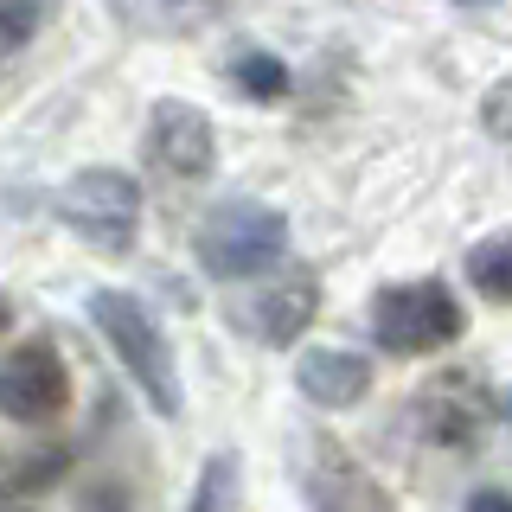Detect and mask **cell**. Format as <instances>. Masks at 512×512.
Listing matches in <instances>:
<instances>
[{"mask_svg":"<svg viewBox=\"0 0 512 512\" xmlns=\"http://www.w3.org/2000/svg\"><path fill=\"white\" fill-rule=\"evenodd\" d=\"M90 320L109 340V352L122 359V372L135 378V391L148 397L160 416H180V365H173V346H167V333H160V320L148 314V301L122 295V288H96Z\"/></svg>","mask_w":512,"mask_h":512,"instance_id":"1","label":"cell"},{"mask_svg":"<svg viewBox=\"0 0 512 512\" xmlns=\"http://www.w3.org/2000/svg\"><path fill=\"white\" fill-rule=\"evenodd\" d=\"M288 250V218L276 205L231 199L199 224V269L212 282H244L256 269H269Z\"/></svg>","mask_w":512,"mask_h":512,"instance_id":"2","label":"cell"},{"mask_svg":"<svg viewBox=\"0 0 512 512\" xmlns=\"http://www.w3.org/2000/svg\"><path fill=\"white\" fill-rule=\"evenodd\" d=\"M468 333V314L461 301L448 295V282H397V288H378L372 301V340L384 352H442Z\"/></svg>","mask_w":512,"mask_h":512,"instance_id":"3","label":"cell"},{"mask_svg":"<svg viewBox=\"0 0 512 512\" xmlns=\"http://www.w3.org/2000/svg\"><path fill=\"white\" fill-rule=\"evenodd\" d=\"M58 224H71L84 244L122 256L141 237V186L116 167H90L58 192Z\"/></svg>","mask_w":512,"mask_h":512,"instance_id":"4","label":"cell"},{"mask_svg":"<svg viewBox=\"0 0 512 512\" xmlns=\"http://www.w3.org/2000/svg\"><path fill=\"white\" fill-rule=\"evenodd\" d=\"M301 493H308V512H397V500L372 480V468L333 436H308Z\"/></svg>","mask_w":512,"mask_h":512,"instance_id":"5","label":"cell"},{"mask_svg":"<svg viewBox=\"0 0 512 512\" xmlns=\"http://www.w3.org/2000/svg\"><path fill=\"white\" fill-rule=\"evenodd\" d=\"M71 404V372H64L52 340H26L0 359V416L13 423H52Z\"/></svg>","mask_w":512,"mask_h":512,"instance_id":"6","label":"cell"},{"mask_svg":"<svg viewBox=\"0 0 512 512\" xmlns=\"http://www.w3.org/2000/svg\"><path fill=\"white\" fill-rule=\"evenodd\" d=\"M148 154H154L160 173H173V180H205L212 160H218L212 116L180 103V96H160L154 116H148Z\"/></svg>","mask_w":512,"mask_h":512,"instance_id":"7","label":"cell"},{"mask_svg":"<svg viewBox=\"0 0 512 512\" xmlns=\"http://www.w3.org/2000/svg\"><path fill=\"white\" fill-rule=\"evenodd\" d=\"M487 416H493V397L474 372H442L436 384L416 391V423L436 448H468L487 429Z\"/></svg>","mask_w":512,"mask_h":512,"instance_id":"8","label":"cell"},{"mask_svg":"<svg viewBox=\"0 0 512 512\" xmlns=\"http://www.w3.org/2000/svg\"><path fill=\"white\" fill-rule=\"evenodd\" d=\"M314 314H320V282H314L308 263H295L288 276H276L269 288H256L244 308H237V320H244L263 346H295L301 333L314 327Z\"/></svg>","mask_w":512,"mask_h":512,"instance_id":"9","label":"cell"},{"mask_svg":"<svg viewBox=\"0 0 512 512\" xmlns=\"http://www.w3.org/2000/svg\"><path fill=\"white\" fill-rule=\"evenodd\" d=\"M295 384L320 410H352L372 391V359H365V352H346V346H308L295 359Z\"/></svg>","mask_w":512,"mask_h":512,"instance_id":"10","label":"cell"},{"mask_svg":"<svg viewBox=\"0 0 512 512\" xmlns=\"http://www.w3.org/2000/svg\"><path fill=\"white\" fill-rule=\"evenodd\" d=\"M116 13L141 32H199L224 13V0H116Z\"/></svg>","mask_w":512,"mask_h":512,"instance_id":"11","label":"cell"},{"mask_svg":"<svg viewBox=\"0 0 512 512\" xmlns=\"http://www.w3.org/2000/svg\"><path fill=\"white\" fill-rule=\"evenodd\" d=\"M468 282H474V295L506 301L512 308V224L493 231V237H480V244L468 250Z\"/></svg>","mask_w":512,"mask_h":512,"instance_id":"12","label":"cell"},{"mask_svg":"<svg viewBox=\"0 0 512 512\" xmlns=\"http://www.w3.org/2000/svg\"><path fill=\"white\" fill-rule=\"evenodd\" d=\"M192 512H237V461L231 455H212L192 487Z\"/></svg>","mask_w":512,"mask_h":512,"instance_id":"13","label":"cell"},{"mask_svg":"<svg viewBox=\"0 0 512 512\" xmlns=\"http://www.w3.org/2000/svg\"><path fill=\"white\" fill-rule=\"evenodd\" d=\"M45 13H52V0H0V52H20L45 26Z\"/></svg>","mask_w":512,"mask_h":512,"instance_id":"14","label":"cell"},{"mask_svg":"<svg viewBox=\"0 0 512 512\" xmlns=\"http://www.w3.org/2000/svg\"><path fill=\"white\" fill-rule=\"evenodd\" d=\"M237 84H244L256 103H276V96L288 90V71L269 52H244V58H237Z\"/></svg>","mask_w":512,"mask_h":512,"instance_id":"15","label":"cell"},{"mask_svg":"<svg viewBox=\"0 0 512 512\" xmlns=\"http://www.w3.org/2000/svg\"><path fill=\"white\" fill-rule=\"evenodd\" d=\"M480 122H487L493 141H506V148H512V77H500V84L480 96Z\"/></svg>","mask_w":512,"mask_h":512,"instance_id":"16","label":"cell"},{"mask_svg":"<svg viewBox=\"0 0 512 512\" xmlns=\"http://www.w3.org/2000/svg\"><path fill=\"white\" fill-rule=\"evenodd\" d=\"M468 512H512V493H500V487H480L474 500H468Z\"/></svg>","mask_w":512,"mask_h":512,"instance_id":"17","label":"cell"},{"mask_svg":"<svg viewBox=\"0 0 512 512\" xmlns=\"http://www.w3.org/2000/svg\"><path fill=\"white\" fill-rule=\"evenodd\" d=\"M7 320H13V308H7V295H0V327H7Z\"/></svg>","mask_w":512,"mask_h":512,"instance_id":"18","label":"cell"},{"mask_svg":"<svg viewBox=\"0 0 512 512\" xmlns=\"http://www.w3.org/2000/svg\"><path fill=\"white\" fill-rule=\"evenodd\" d=\"M0 512H32V506H0Z\"/></svg>","mask_w":512,"mask_h":512,"instance_id":"19","label":"cell"}]
</instances>
